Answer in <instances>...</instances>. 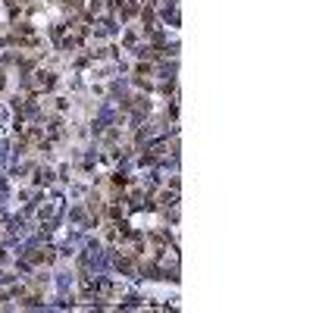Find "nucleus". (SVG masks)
Segmentation results:
<instances>
[{
  "mask_svg": "<svg viewBox=\"0 0 313 313\" xmlns=\"http://www.w3.org/2000/svg\"><path fill=\"white\" fill-rule=\"evenodd\" d=\"M57 85V78H54V72H35V81H32V88L35 91H50V88Z\"/></svg>",
  "mask_w": 313,
  "mask_h": 313,
  "instance_id": "1",
  "label": "nucleus"
},
{
  "mask_svg": "<svg viewBox=\"0 0 313 313\" xmlns=\"http://www.w3.org/2000/svg\"><path fill=\"white\" fill-rule=\"evenodd\" d=\"M25 260L28 263H50V260H54V251H35V254H25Z\"/></svg>",
  "mask_w": 313,
  "mask_h": 313,
  "instance_id": "2",
  "label": "nucleus"
},
{
  "mask_svg": "<svg viewBox=\"0 0 313 313\" xmlns=\"http://www.w3.org/2000/svg\"><path fill=\"white\" fill-rule=\"evenodd\" d=\"M50 178H54V173H50V169H38L35 182H38V185H50Z\"/></svg>",
  "mask_w": 313,
  "mask_h": 313,
  "instance_id": "3",
  "label": "nucleus"
},
{
  "mask_svg": "<svg viewBox=\"0 0 313 313\" xmlns=\"http://www.w3.org/2000/svg\"><path fill=\"white\" fill-rule=\"evenodd\" d=\"M3 85H6V78H3V76H0V88H3Z\"/></svg>",
  "mask_w": 313,
  "mask_h": 313,
  "instance_id": "4",
  "label": "nucleus"
}]
</instances>
